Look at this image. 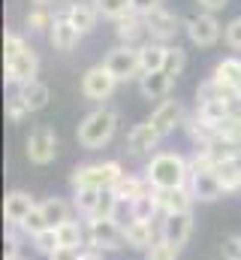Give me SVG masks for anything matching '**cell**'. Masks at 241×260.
<instances>
[{"label": "cell", "instance_id": "obj_1", "mask_svg": "<svg viewBox=\"0 0 241 260\" xmlns=\"http://www.w3.org/2000/svg\"><path fill=\"white\" fill-rule=\"evenodd\" d=\"M145 179L151 182L154 191L184 188L187 179H190V164H187V157L178 154V151H157L145 164Z\"/></svg>", "mask_w": 241, "mask_h": 260}, {"label": "cell", "instance_id": "obj_2", "mask_svg": "<svg viewBox=\"0 0 241 260\" xmlns=\"http://www.w3.org/2000/svg\"><path fill=\"white\" fill-rule=\"evenodd\" d=\"M124 176L118 160H100V164H78L69 176L72 191H109Z\"/></svg>", "mask_w": 241, "mask_h": 260}, {"label": "cell", "instance_id": "obj_3", "mask_svg": "<svg viewBox=\"0 0 241 260\" xmlns=\"http://www.w3.org/2000/svg\"><path fill=\"white\" fill-rule=\"evenodd\" d=\"M115 130H118V112L115 109H109V106H100V109H94L91 115H85L82 118V124H78V145L82 148H103V145H109L112 142V136H115Z\"/></svg>", "mask_w": 241, "mask_h": 260}, {"label": "cell", "instance_id": "obj_4", "mask_svg": "<svg viewBox=\"0 0 241 260\" xmlns=\"http://www.w3.org/2000/svg\"><path fill=\"white\" fill-rule=\"evenodd\" d=\"M85 230H88V248L94 251H120L127 245L124 239V227L118 221H85Z\"/></svg>", "mask_w": 241, "mask_h": 260}, {"label": "cell", "instance_id": "obj_5", "mask_svg": "<svg viewBox=\"0 0 241 260\" xmlns=\"http://www.w3.org/2000/svg\"><path fill=\"white\" fill-rule=\"evenodd\" d=\"M24 151H27V160L36 164V167H46L58 157V133L49 127V124H39V127L30 130L27 142H24Z\"/></svg>", "mask_w": 241, "mask_h": 260}, {"label": "cell", "instance_id": "obj_6", "mask_svg": "<svg viewBox=\"0 0 241 260\" xmlns=\"http://www.w3.org/2000/svg\"><path fill=\"white\" fill-rule=\"evenodd\" d=\"M103 67L118 79V82H127V79H133V76H139L142 73V61H139V46H124L120 43L118 49H112L109 55H106V61Z\"/></svg>", "mask_w": 241, "mask_h": 260}, {"label": "cell", "instance_id": "obj_7", "mask_svg": "<svg viewBox=\"0 0 241 260\" xmlns=\"http://www.w3.org/2000/svg\"><path fill=\"white\" fill-rule=\"evenodd\" d=\"M115 88H118V79H115L103 64L91 67V70L82 76V94H85L88 100H94V103L109 100V97L115 94Z\"/></svg>", "mask_w": 241, "mask_h": 260}, {"label": "cell", "instance_id": "obj_8", "mask_svg": "<svg viewBox=\"0 0 241 260\" xmlns=\"http://www.w3.org/2000/svg\"><path fill=\"white\" fill-rule=\"evenodd\" d=\"M187 191L193 194V200H199V203H214V200H220V197L226 194L214 170H190Z\"/></svg>", "mask_w": 241, "mask_h": 260}, {"label": "cell", "instance_id": "obj_9", "mask_svg": "<svg viewBox=\"0 0 241 260\" xmlns=\"http://www.w3.org/2000/svg\"><path fill=\"white\" fill-rule=\"evenodd\" d=\"M220 21L211 15V12H199V15H193V18H187V37H190V43L193 46H202V49H208V46H214L217 40H220Z\"/></svg>", "mask_w": 241, "mask_h": 260}, {"label": "cell", "instance_id": "obj_10", "mask_svg": "<svg viewBox=\"0 0 241 260\" xmlns=\"http://www.w3.org/2000/svg\"><path fill=\"white\" fill-rule=\"evenodd\" d=\"M193 233V212H178V215H163L160 218V239H166L169 245H187Z\"/></svg>", "mask_w": 241, "mask_h": 260}, {"label": "cell", "instance_id": "obj_11", "mask_svg": "<svg viewBox=\"0 0 241 260\" xmlns=\"http://www.w3.org/2000/svg\"><path fill=\"white\" fill-rule=\"evenodd\" d=\"M187 121V115H184V106H181L178 100H160V106L151 112V124L157 127L160 136H169V133H175Z\"/></svg>", "mask_w": 241, "mask_h": 260}, {"label": "cell", "instance_id": "obj_12", "mask_svg": "<svg viewBox=\"0 0 241 260\" xmlns=\"http://www.w3.org/2000/svg\"><path fill=\"white\" fill-rule=\"evenodd\" d=\"M124 239H127V248L148 251L160 239V221H130L124 227Z\"/></svg>", "mask_w": 241, "mask_h": 260}, {"label": "cell", "instance_id": "obj_13", "mask_svg": "<svg viewBox=\"0 0 241 260\" xmlns=\"http://www.w3.org/2000/svg\"><path fill=\"white\" fill-rule=\"evenodd\" d=\"M39 203L27 191H9L3 200V218H6V227H21L27 221V215L36 209Z\"/></svg>", "mask_w": 241, "mask_h": 260}, {"label": "cell", "instance_id": "obj_14", "mask_svg": "<svg viewBox=\"0 0 241 260\" xmlns=\"http://www.w3.org/2000/svg\"><path fill=\"white\" fill-rule=\"evenodd\" d=\"M145 27H148V37L157 40V43H166L178 37V15L169 12V9H157L151 15H145Z\"/></svg>", "mask_w": 241, "mask_h": 260}, {"label": "cell", "instance_id": "obj_15", "mask_svg": "<svg viewBox=\"0 0 241 260\" xmlns=\"http://www.w3.org/2000/svg\"><path fill=\"white\" fill-rule=\"evenodd\" d=\"M160 133L157 127L151 124V121H142V124H136V127H130L127 133V148H130V154H157L154 148L160 145Z\"/></svg>", "mask_w": 241, "mask_h": 260}, {"label": "cell", "instance_id": "obj_16", "mask_svg": "<svg viewBox=\"0 0 241 260\" xmlns=\"http://www.w3.org/2000/svg\"><path fill=\"white\" fill-rule=\"evenodd\" d=\"M36 70H39V61H36V55L27 49V52H21L18 58L6 61V82L15 85V88H21V85H27V82L36 79Z\"/></svg>", "mask_w": 241, "mask_h": 260}, {"label": "cell", "instance_id": "obj_17", "mask_svg": "<svg viewBox=\"0 0 241 260\" xmlns=\"http://www.w3.org/2000/svg\"><path fill=\"white\" fill-rule=\"evenodd\" d=\"M172 85H175V76H169L166 70L139 76V91H142V97H148V100H166L169 91H172Z\"/></svg>", "mask_w": 241, "mask_h": 260}, {"label": "cell", "instance_id": "obj_18", "mask_svg": "<svg viewBox=\"0 0 241 260\" xmlns=\"http://www.w3.org/2000/svg\"><path fill=\"white\" fill-rule=\"evenodd\" d=\"M49 40H52V46H55L58 52H72V49L78 46V40H82V30L72 27V21H69L63 12H58L55 24H52V30H49Z\"/></svg>", "mask_w": 241, "mask_h": 260}, {"label": "cell", "instance_id": "obj_19", "mask_svg": "<svg viewBox=\"0 0 241 260\" xmlns=\"http://www.w3.org/2000/svg\"><path fill=\"white\" fill-rule=\"evenodd\" d=\"M115 194H118L120 203H133V200H139V197L151 194L154 188H151V182L145 179V176H136V173H124L118 182H115V188H112Z\"/></svg>", "mask_w": 241, "mask_h": 260}, {"label": "cell", "instance_id": "obj_20", "mask_svg": "<svg viewBox=\"0 0 241 260\" xmlns=\"http://www.w3.org/2000/svg\"><path fill=\"white\" fill-rule=\"evenodd\" d=\"M160 197V212L163 215H178V212H193V194L184 188H172V191H157Z\"/></svg>", "mask_w": 241, "mask_h": 260}, {"label": "cell", "instance_id": "obj_21", "mask_svg": "<svg viewBox=\"0 0 241 260\" xmlns=\"http://www.w3.org/2000/svg\"><path fill=\"white\" fill-rule=\"evenodd\" d=\"M211 79L238 97V91H241V61H238V58H223L220 64L214 67Z\"/></svg>", "mask_w": 241, "mask_h": 260}, {"label": "cell", "instance_id": "obj_22", "mask_svg": "<svg viewBox=\"0 0 241 260\" xmlns=\"http://www.w3.org/2000/svg\"><path fill=\"white\" fill-rule=\"evenodd\" d=\"M166 52L169 46L166 43H157V40H148L139 46V61H142V76L145 73H157L166 67Z\"/></svg>", "mask_w": 241, "mask_h": 260}, {"label": "cell", "instance_id": "obj_23", "mask_svg": "<svg viewBox=\"0 0 241 260\" xmlns=\"http://www.w3.org/2000/svg\"><path fill=\"white\" fill-rule=\"evenodd\" d=\"M69 21H72V27H78L82 34H88V30H94V24H97V6H91V3H85V0H75V3H69L66 9H60Z\"/></svg>", "mask_w": 241, "mask_h": 260}, {"label": "cell", "instance_id": "obj_24", "mask_svg": "<svg viewBox=\"0 0 241 260\" xmlns=\"http://www.w3.org/2000/svg\"><path fill=\"white\" fill-rule=\"evenodd\" d=\"M72 209H75V206H69V203L60 200V197H49V200L39 203V212H43V218H46V224H49L52 230H58L60 224H66V221L72 218Z\"/></svg>", "mask_w": 241, "mask_h": 260}, {"label": "cell", "instance_id": "obj_25", "mask_svg": "<svg viewBox=\"0 0 241 260\" xmlns=\"http://www.w3.org/2000/svg\"><path fill=\"white\" fill-rule=\"evenodd\" d=\"M18 94H21V100L27 103V109H30V112L46 109V106H49V100H52L49 85H46V82H39V79H33V82L21 85V88H18Z\"/></svg>", "mask_w": 241, "mask_h": 260}, {"label": "cell", "instance_id": "obj_26", "mask_svg": "<svg viewBox=\"0 0 241 260\" xmlns=\"http://www.w3.org/2000/svg\"><path fill=\"white\" fill-rule=\"evenodd\" d=\"M130 215H133V221H160L163 212H160V197H157V191L133 200L130 203Z\"/></svg>", "mask_w": 241, "mask_h": 260}, {"label": "cell", "instance_id": "obj_27", "mask_svg": "<svg viewBox=\"0 0 241 260\" xmlns=\"http://www.w3.org/2000/svg\"><path fill=\"white\" fill-rule=\"evenodd\" d=\"M58 239H60V245H66V248H88V230H85V221L69 218L66 224H60L58 227Z\"/></svg>", "mask_w": 241, "mask_h": 260}, {"label": "cell", "instance_id": "obj_28", "mask_svg": "<svg viewBox=\"0 0 241 260\" xmlns=\"http://www.w3.org/2000/svg\"><path fill=\"white\" fill-rule=\"evenodd\" d=\"M214 173H217V179H220V185H223V191H226V194L241 191V157H232V160L217 164V167H214Z\"/></svg>", "mask_w": 241, "mask_h": 260}, {"label": "cell", "instance_id": "obj_29", "mask_svg": "<svg viewBox=\"0 0 241 260\" xmlns=\"http://www.w3.org/2000/svg\"><path fill=\"white\" fill-rule=\"evenodd\" d=\"M148 34V27H145V18L142 15H127V18H120L118 21V40L124 43V46H133L139 37H145Z\"/></svg>", "mask_w": 241, "mask_h": 260}, {"label": "cell", "instance_id": "obj_30", "mask_svg": "<svg viewBox=\"0 0 241 260\" xmlns=\"http://www.w3.org/2000/svg\"><path fill=\"white\" fill-rule=\"evenodd\" d=\"M94 6H97V12L103 18H112V21H120V18L133 15V0H97Z\"/></svg>", "mask_w": 241, "mask_h": 260}, {"label": "cell", "instance_id": "obj_31", "mask_svg": "<svg viewBox=\"0 0 241 260\" xmlns=\"http://www.w3.org/2000/svg\"><path fill=\"white\" fill-rule=\"evenodd\" d=\"M30 248L36 251V254H43V257H49L55 248H60V239H58V230H43V233H36L33 239H30Z\"/></svg>", "mask_w": 241, "mask_h": 260}, {"label": "cell", "instance_id": "obj_32", "mask_svg": "<svg viewBox=\"0 0 241 260\" xmlns=\"http://www.w3.org/2000/svg\"><path fill=\"white\" fill-rule=\"evenodd\" d=\"M55 18H58V15H52L49 6H33V9L27 12V27H30V30H52Z\"/></svg>", "mask_w": 241, "mask_h": 260}, {"label": "cell", "instance_id": "obj_33", "mask_svg": "<svg viewBox=\"0 0 241 260\" xmlns=\"http://www.w3.org/2000/svg\"><path fill=\"white\" fill-rule=\"evenodd\" d=\"M72 206H75V212L82 215V218H91V212H94V206H97V200H100V191H72Z\"/></svg>", "mask_w": 241, "mask_h": 260}, {"label": "cell", "instance_id": "obj_34", "mask_svg": "<svg viewBox=\"0 0 241 260\" xmlns=\"http://www.w3.org/2000/svg\"><path fill=\"white\" fill-rule=\"evenodd\" d=\"M178 251L175 245H169L166 239H157L148 251H145V260H178Z\"/></svg>", "mask_w": 241, "mask_h": 260}, {"label": "cell", "instance_id": "obj_35", "mask_svg": "<svg viewBox=\"0 0 241 260\" xmlns=\"http://www.w3.org/2000/svg\"><path fill=\"white\" fill-rule=\"evenodd\" d=\"M184 64H187V52L181 49V46H169V52H166V73L169 76H181V70H184Z\"/></svg>", "mask_w": 241, "mask_h": 260}, {"label": "cell", "instance_id": "obj_36", "mask_svg": "<svg viewBox=\"0 0 241 260\" xmlns=\"http://www.w3.org/2000/svg\"><path fill=\"white\" fill-rule=\"evenodd\" d=\"M21 52H27L24 37H18V34H6V37H3V61H12V58H18Z\"/></svg>", "mask_w": 241, "mask_h": 260}, {"label": "cell", "instance_id": "obj_37", "mask_svg": "<svg viewBox=\"0 0 241 260\" xmlns=\"http://www.w3.org/2000/svg\"><path fill=\"white\" fill-rule=\"evenodd\" d=\"M27 115H30V109H27V103L21 100V94H12V97L6 100V118L18 124V121H24Z\"/></svg>", "mask_w": 241, "mask_h": 260}, {"label": "cell", "instance_id": "obj_38", "mask_svg": "<svg viewBox=\"0 0 241 260\" xmlns=\"http://www.w3.org/2000/svg\"><path fill=\"white\" fill-rule=\"evenodd\" d=\"M223 37H226V43H229L232 49H241V18H232V21L226 24Z\"/></svg>", "mask_w": 241, "mask_h": 260}, {"label": "cell", "instance_id": "obj_39", "mask_svg": "<svg viewBox=\"0 0 241 260\" xmlns=\"http://www.w3.org/2000/svg\"><path fill=\"white\" fill-rule=\"evenodd\" d=\"M157 9H163V0H133V12L136 15H151V12H157Z\"/></svg>", "mask_w": 241, "mask_h": 260}, {"label": "cell", "instance_id": "obj_40", "mask_svg": "<svg viewBox=\"0 0 241 260\" xmlns=\"http://www.w3.org/2000/svg\"><path fill=\"white\" fill-rule=\"evenodd\" d=\"M82 254H85V248H66V245H60L46 260H82Z\"/></svg>", "mask_w": 241, "mask_h": 260}, {"label": "cell", "instance_id": "obj_41", "mask_svg": "<svg viewBox=\"0 0 241 260\" xmlns=\"http://www.w3.org/2000/svg\"><path fill=\"white\" fill-rule=\"evenodd\" d=\"M196 3H199L205 12H211V15H214V12H220V9L226 6V0H196Z\"/></svg>", "mask_w": 241, "mask_h": 260}, {"label": "cell", "instance_id": "obj_42", "mask_svg": "<svg viewBox=\"0 0 241 260\" xmlns=\"http://www.w3.org/2000/svg\"><path fill=\"white\" fill-rule=\"evenodd\" d=\"M82 260H106V254H103V251H94V248H85Z\"/></svg>", "mask_w": 241, "mask_h": 260}, {"label": "cell", "instance_id": "obj_43", "mask_svg": "<svg viewBox=\"0 0 241 260\" xmlns=\"http://www.w3.org/2000/svg\"><path fill=\"white\" fill-rule=\"evenodd\" d=\"M33 6H52V0H33Z\"/></svg>", "mask_w": 241, "mask_h": 260}]
</instances>
